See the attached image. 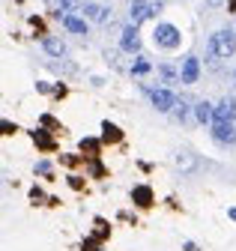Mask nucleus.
Wrapping results in <instances>:
<instances>
[{
    "label": "nucleus",
    "mask_w": 236,
    "mask_h": 251,
    "mask_svg": "<svg viewBox=\"0 0 236 251\" xmlns=\"http://www.w3.org/2000/svg\"><path fill=\"white\" fill-rule=\"evenodd\" d=\"M81 152H87L90 159H96V152H99V141H96V138H81Z\"/></svg>",
    "instance_id": "obj_20"
},
{
    "label": "nucleus",
    "mask_w": 236,
    "mask_h": 251,
    "mask_svg": "<svg viewBox=\"0 0 236 251\" xmlns=\"http://www.w3.org/2000/svg\"><path fill=\"white\" fill-rule=\"evenodd\" d=\"M212 141H215V144H221V147H227V144H233V141H236L233 120H227V123H212Z\"/></svg>",
    "instance_id": "obj_8"
},
{
    "label": "nucleus",
    "mask_w": 236,
    "mask_h": 251,
    "mask_svg": "<svg viewBox=\"0 0 236 251\" xmlns=\"http://www.w3.org/2000/svg\"><path fill=\"white\" fill-rule=\"evenodd\" d=\"M227 215H230V218H233V222H236V209H230V212H227Z\"/></svg>",
    "instance_id": "obj_30"
},
{
    "label": "nucleus",
    "mask_w": 236,
    "mask_h": 251,
    "mask_svg": "<svg viewBox=\"0 0 236 251\" xmlns=\"http://www.w3.org/2000/svg\"><path fill=\"white\" fill-rule=\"evenodd\" d=\"M30 135H33V144H36L39 150H54V141L45 135V129H33Z\"/></svg>",
    "instance_id": "obj_19"
},
{
    "label": "nucleus",
    "mask_w": 236,
    "mask_h": 251,
    "mask_svg": "<svg viewBox=\"0 0 236 251\" xmlns=\"http://www.w3.org/2000/svg\"><path fill=\"white\" fill-rule=\"evenodd\" d=\"M173 165L180 168V174H197L200 171V159L194 152H189V150H180L173 155Z\"/></svg>",
    "instance_id": "obj_6"
},
{
    "label": "nucleus",
    "mask_w": 236,
    "mask_h": 251,
    "mask_svg": "<svg viewBox=\"0 0 236 251\" xmlns=\"http://www.w3.org/2000/svg\"><path fill=\"white\" fill-rule=\"evenodd\" d=\"M153 188L150 185H135L132 188V203H138L141 209H146V206H153Z\"/></svg>",
    "instance_id": "obj_12"
},
{
    "label": "nucleus",
    "mask_w": 236,
    "mask_h": 251,
    "mask_svg": "<svg viewBox=\"0 0 236 251\" xmlns=\"http://www.w3.org/2000/svg\"><path fill=\"white\" fill-rule=\"evenodd\" d=\"M120 48L126 54H138L141 51V36H138V27L135 24H126L123 33H120Z\"/></svg>",
    "instance_id": "obj_7"
},
{
    "label": "nucleus",
    "mask_w": 236,
    "mask_h": 251,
    "mask_svg": "<svg viewBox=\"0 0 236 251\" xmlns=\"http://www.w3.org/2000/svg\"><path fill=\"white\" fill-rule=\"evenodd\" d=\"M102 141H105V144H120V141H123V132L117 129L114 123L105 120V123H102Z\"/></svg>",
    "instance_id": "obj_17"
},
{
    "label": "nucleus",
    "mask_w": 236,
    "mask_h": 251,
    "mask_svg": "<svg viewBox=\"0 0 236 251\" xmlns=\"http://www.w3.org/2000/svg\"><path fill=\"white\" fill-rule=\"evenodd\" d=\"M156 72H159L162 84H167V87H173V84H183V75H180V69H173L170 63H162V66H159Z\"/></svg>",
    "instance_id": "obj_13"
},
{
    "label": "nucleus",
    "mask_w": 236,
    "mask_h": 251,
    "mask_svg": "<svg viewBox=\"0 0 236 251\" xmlns=\"http://www.w3.org/2000/svg\"><path fill=\"white\" fill-rule=\"evenodd\" d=\"M180 75H183V84H197V78H200V60L197 57H186L183 66H180Z\"/></svg>",
    "instance_id": "obj_9"
},
{
    "label": "nucleus",
    "mask_w": 236,
    "mask_h": 251,
    "mask_svg": "<svg viewBox=\"0 0 236 251\" xmlns=\"http://www.w3.org/2000/svg\"><path fill=\"white\" fill-rule=\"evenodd\" d=\"M233 81H236V72H233Z\"/></svg>",
    "instance_id": "obj_32"
},
{
    "label": "nucleus",
    "mask_w": 236,
    "mask_h": 251,
    "mask_svg": "<svg viewBox=\"0 0 236 251\" xmlns=\"http://www.w3.org/2000/svg\"><path fill=\"white\" fill-rule=\"evenodd\" d=\"M212 117H215V105H210V102H197L194 105V120L197 123H212Z\"/></svg>",
    "instance_id": "obj_15"
},
{
    "label": "nucleus",
    "mask_w": 236,
    "mask_h": 251,
    "mask_svg": "<svg viewBox=\"0 0 236 251\" xmlns=\"http://www.w3.org/2000/svg\"><path fill=\"white\" fill-rule=\"evenodd\" d=\"M129 72H132L135 78H141V75H150V72H153V63L146 60V57H135V63L129 66Z\"/></svg>",
    "instance_id": "obj_18"
},
{
    "label": "nucleus",
    "mask_w": 236,
    "mask_h": 251,
    "mask_svg": "<svg viewBox=\"0 0 236 251\" xmlns=\"http://www.w3.org/2000/svg\"><path fill=\"white\" fill-rule=\"evenodd\" d=\"M69 185H72V188H81L84 182H81V176H69Z\"/></svg>",
    "instance_id": "obj_26"
},
{
    "label": "nucleus",
    "mask_w": 236,
    "mask_h": 251,
    "mask_svg": "<svg viewBox=\"0 0 236 251\" xmlns=\"http://www.w3.org/2000/svg\"><path fill=\"white\" fill-rule=\"evenodd\" d=\"M233 117H236V99H233V96H224V99L215 105L212 123H227V120H233Z\"/></svg>",
    "instance_id": "obj_10"
},
{
    "label": "nucleus",
    "mask_w": 236,
    "mask_h": 251,
    "mask_svg": "<svg viewBox=\"0 0 236 251\" xmlns=\"http://www.w3.org/2000/svg\"><path fill=\"white\" fill-rule=\"evenodd\" d=\"M183 251H200V248H197L194 242H183Z\"/></svg>",
    "instance_id": "obj_28"
},
{
    "label": "nucleus",
    "mask_w": 236,
    "mask_h": 251,
    "mask_svg": "<svg viewBox=\"0 0 236 251\" xmlns=\"http://www.w3.org/2000/svg\"><path fill=\"white\" fill-rule=\"evenodd\" d=\"M0 129H3V135H15V123L3 120V123H0Z\"/></svg>",
    "instance_id": "obj_21"
},
{
    "label": "nucleus",
    "mask_w": 236,
    "mask_h": 251,
    "mask_svg": "<svg viewBox=\"0 0 236 251\" xmlns=\"http://www.w3.org/2000/svg\"><path fill=\"white\" fill-rule=\"evenodd\" d=\"M156 45L165 48V51H173V48H180L183 36H180V27H173V24H159L156 27V33H153Z\"/></svg>",
    "instance_id": "obj_2"
},
{
    "label": "nucleus",
    "mask_w": 236,
    "mask_h": 251,
    "mask_svg": "<svg viewBox=\"0 0 236 251\" xmlns=\"http://www.w3.org/2000/svg\"><path fill=\"white\" fill-rule=\"evenodd\" d=\"M63 27L75 36H87V18L84 15H66L63 18Z\"/></svg>",
    "instance_id": "obj_14"
},
{
    "label": "nucleus",
    "mask_w": 236,
    "mask_h": 251,
    "mask_svg": "<svg viewBox=\"0 0 236 251\" xmlns=\"http://www.w3.org/2000/svg\"><path fill=\"white\" fill-rule=\"evenodd\" d=\"M236 54V33L230 27H221V30H215V33L210 36V45H206V57L210 60H230Z\"/></svg>",
    "instance_id": "obj_1"
},
{
    "label": "nucleus",
    "mask_w": 236,
    "mask_h": 251,
    "mask_svg": "<svg viewBox=\"0 0 236 251\" xmlns=\"http://www.w3.org/2000/svg\"><path fill=\"white\" fill-rule=\"evenodd\" d=\"M30 201H45V195H42V188H36V185L30 188Z\"/></svg>",
    "instance_id": "obj_24"
},
{
    "label": "nucleus",
    "mask_w": 236,
    "mask_h": 251,
    "mask_svg": "<svg viewBox=\"0 0 236 251\" xmlns=\"http://www.w3.org/2000/svg\"><path fill=\"white\" fill-rule=\"evenodd\" d=\"M150 102H153V108H156V111L170 114V111H173V105H176V96H173L167 87H162V90H153V93H150Z\"/></svg>",
    "instance_id": "obj_4"
},
{
    "label": "nucleus",
    "mask_w": 236,
    "mask_h": 251,
    "mask_svg": "<svg viewBox=\"0 0 236 251\" xmlns=\"http://www.w3.org/2000/svg\"><path fill=\"white\" fill-rule=\"evenodd\" d=\"M42 126H51V129H54L57 123H54V117H48V114H45V117H42Z\"/></svg>",
    "instance_id": "obj_27"
},
{
    "label": "nucleus",
    "mask_w": 236,
    "mask_h": 251,
    "mask_svg": "<svg viewBox=\"0 0 236 251\" xmlns=\"http://www.w3.org/2000/svg\"><path fill=\"white\" fill-rule=\"evenodd\" d=\"M42 51L54 60H63L66 57V42L57 39V36H42Z\"/></svg>",
    "instance_id": "obj_11"
},
{
    "label": "nucleus",
    "mask_w": 236,
    "mask_h": 251,
    "mask_svg": "<svg viewBox=\"0 0 236 251\" xmlns=\"http://www.w3.org/2000/svg\"><path fill=\"white\" fill-rule=\"evenodd\" d=\"M72 6H78V0H60V9H72Z\"/></svg>",
    "instance_id": "obj_25"
},
{
    "label": "nucleus",
    "mask_w": 236,
    "mask_h": 251,
    "mask_svg": "<svg viewBox=\"0 0 236 251\" xmlns=\"http://www.w3.org/2000/svg\"><path fill=\"white\" fill-rule=\"evenodd\" d=\"M153 15H156V9H153L150 0H132V6H129V24L141 27L146 18H153Z\"/></svg>",
    "instance_id": "obj_3"
},
{
    "label": "nucleus",
    "mask_w": 236,
    "mask_h": 251,
    "mask_svg": "<svg viewBox=\"0 0 236 251\" xmlns=\"http://www.w3.org/2000/svg\"><path fill=\"white\" fill-rule=\"evenodd\" d=\"M45 3H60V0H45Z\"/></svg>",
    "instance_id": "obj_31"
},
{
    "label": "nucleus",
    "mask_w": 236,
    "mask_h": 251,
    "mask_svg": "<svg viewBox=\"0 0 236 251\" xmlns=\"http://www.w3.org/2000/svg\"><path fill=\"white\" fill-rule=\"evenodd\" d=\"M36 174L48 176V174H51V165H48V162H36Z\"/></svg>",
    "instance_id": "obj_22"
},
{
    "label": "nucleus",
    "mask_w": 236,
    "mask_h": 251,
    "mask_svg": "<svg viewBox=\"0 0 236 251\" xmlns=\"http://www.w3.org/2000/svg\"><path fill=\"white\" fill-rule=\"evenodd\" d=\"M105 60L111 63V66L117 69V66H120V63H117V51H105Z\"/></svg>",
    "instance_id": "obj_23"
},
{
    "label": "nucleus",
    "mask_w": 236,
    "mask_h": 251,
    "mask_svg": "<svg viewBox=\"0 0 236 251\" xmlns=\"http://www.w3.org/2000/svg\"><path fill=\"white\" fill-rule=\"evenodd\" d=\"M180 123H189L191 120V114H194V108L189 105V99H176V105H173V111H170Z\"/></svg>",
    "instance_id": "obj_16"
},
{
    "label": "nucleus",
    "mask_w": 236,
    "mask_h": 251,
    "mask_svg": "<svg viewBox=\"0 0 236 251\" xmlns=\"http://www.w3.org/2000/svg\"><path fill=\"white\" fill-rule=\"evenodd\" d=\"M81 15L87 21H93V24H108L111 21V6H102V3H84L81 6Z\"/></svg>",
    "instance_id": "obj_5"
},
{
    "label": "nucleus",
    "mask_w": 236,
    "mask_h": 251,
    "mask_svg": "<svg viewBox=\"0 0 236 251\" xmlns=\"http://www.w3.org/2000/svg\"><path fill=\"white\" fill-rule=\"evenodd\" d=\"M230 12H236V0H230Z\"/></svg>",
    "instance_id": "obj_29"
}]
</instances>
